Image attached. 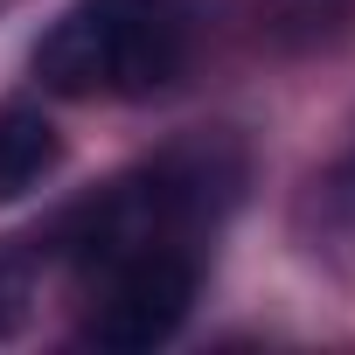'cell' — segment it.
Here are the masks:
<instances>
[{
	"label": "cell",
	"mask_w": 355,
	"mask_h": 355,
	"mask_svg": "<svg viewBox=\"0 0 355 355\" xmlns=\"http://www.w3.org/2000/svg\"><path fill=\"white\" fill-rule=\"evenodd\" d=\"M189 306H196V265L174 244H160V251H139V258L105 272L84 334L98 348H112V355H146V348L182 334Z\"/></svg>",
	"instance_id": "7a4b0ae2"
},
{
	"label": "cell",
	"mask_w": 355,
	"mask_h": 355,
	"mask_svg": "<svg viewBox=\"0 0 355 355\" xmlns=\"http://www.w3.org/2000/svg\"><path fill=\"white\" fill-rule=\"evenodd\" d=\"M42 300V258L28 244H0V341H15L35 320Z\"/></svg>",
	"instance_id": "277c9868"
},
{
	"label": "cell",
	"mask_w": 355,
	"mask_h": 355,
	"mask_svg": "<svg viewBox=\"0 0 355 355\" xmlns=\"http://www.w3.org/2000/svg\"><path fill=\"white\" fill-rule=\"evenodd\" d=\"M189 63L182 0H70L35 42V77L56 98H153Z\"/></svg>",
	"instance_id": "6da1fadb"
},
{
	"label": "cell",
	"mask_w": 355,
	"mask_h": 355,
	"mask_svg": "<svg viewBox=\"0 0 355 355\" xmlns=\"http://www.w3.org/2000/svg\"><path fill=\"white\" fill-rule=\"evenodd\" d=\"M56 160H63V139H56V125L35 105H8L0 112V202L28 196L42 174H56Z\"/></svg>",
	"instance_id": "3957f363"
},
{
	"label": "cell",
	"mask_w": 355,
	"mask_h": 355,
	"mask_svg": "<svg viewBox=\"0 0 355 355\" xmlns=\"http://www.w3.org/2000/svg\"><path fill=\"white\" fill-rule=\"evenodd\" d=\"M327 189H334V196H341V202H355V146H348V160H341V167H334V182H327Z\"/></svg>",
	"instance_id": "5b68a950"
}]
</instances>
